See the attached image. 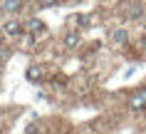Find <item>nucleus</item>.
<instances>
[{
    "mask_svg": "<svg viewBox=\"0 0 146 134\" xmlns=\"http://www.w3.org/2000/svg\"><path fill=\"white\" fill-rule=\"evenodd\" d=\"M144 107H146V89H141L131 99V109H144Z\"/></svg>",
    "mask_w": 146,
    "mask_h": 134,
    "instance_id": "f03ea898",
    "label": "nucleus"
},
{
    "mask_svg": "<svg viewBox=\"0 0 146 134\" xmlns=\"http://www.w3.org/2000/svg\"><path fill=\"white\" fill-rule=\"evenodd\" d=\"M82 134H94V132H82Z\"/></svg>",
    "mask_w": 146,
    "mask_h": 134,
    "instance_id": "1a4fd4ad",
    "label": "nucleus"
},
{
    "mask_svg": "<svg viewBox=\"0 0 146 134\" xmlns=\"http://www.w3.org/2000/svg\"><path fill=\"white\" fill-rule=\"evenodd\" d=\"M45 30V23H42V20H35V17H32L30 23H27V32H30V35H37V32H42Z\"/></svg>",
    "mask_w": 146,
    "mask_h": 134,
    "instance_id": "7ed1b4c3",
    "label": "nucleus"
},
{
    "mask_svg": "<svg viewBox=\"0 0 146 134\" xmlns=\"http://www.w3.org/2000/svg\"><path fill=\"white\" fill-rule=\"evenodd\" d=\"M57 0H40V8H50V5H54Z\"/></svg>",
    "mask_w": 146,
    "mask_h": 134,
    "instance_id": "6e6552de",
    "label": "nucleus"
},
{
    "mask_svg": "<svg viewBox=\"0 0 146 134\" xmlns=\"http://www.w3.org/2000/svg\"><path fill=\"white\" fill-rule=\"evenodd\" d=\"M40 77H42V70H40V67H30V70H27V79L35 82V79H40Z\"/></svg>",
    "mask_w": 146,
    "mask_h": 134,
    "instance_id": "0eeeda50",
    "label": "nucleus"
},
{
    "mask_svg": "<svg viewBox=\"0 0 146 134\" xmlns=\"http://www.w3.org/2000/svg\"><path fill=\"white\" fill-rule=\"evenodd\" d=\"M79 45V35L77 32H67L64 35V47H77Z\"/></svg>",
    "mask_w": 146,
    "mask_h": 134,
    "instance_id": "20e7f679",
    "label": "nucleus"
},
{
    "mask_svg": "<svg viewBox=\"0 0 146 134\" xmlns=\"http://www.w3.org/2000/svg\"><path fill=\"white\" fill-rule=\"evenodd\" d=\"M111 40H114V45H124L126 42V30H114L111 32Z\"/></svg>",
    "mask_w": 146,
    "mask_h": 134,
    "instance_id": "423d86ee",
    "label": "nucleus"
},
{
    "mask_svg": "<svg viewBox=\"0 0 146 134\" xmlns=\"http://www.w3.org/2000/svg\"><path fill=\"white\" fill-rule=\"evenodd\" d=\"M3 10L5 13H17L20 10V0H5L3 3Z\"/></svg>",
    "mask_w": 146,
    "mask_h": 134,
    "instance_id": "39448f33",
    "label": "nucleus"
},
{
    "mask_svg": "<svg viewBox=\"0 0 146 134\" xmlns=\"http://www.w3.org/2000/svg\"><path fill=\"white\" fill-rule=\"evenodd\" d=\"M23 32V25L17 23V20H8V23L3 25V35H8V37H17Z\"/></svg>",
    "mask_w": 146,
    "mask_h": 134,
    "instance_id": "f257e3e1",
    "label": "nucleus"
}]
</instances>
